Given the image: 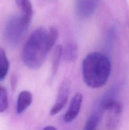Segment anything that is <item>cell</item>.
I'll return each instance as SVG.
<instances>
[{
	"instance_id": "obj_1",
	"label": "cell",
	"mask_w": 129,
	"mask_h": 130,
	"mask_svg": "<svg viewBox=\"0 0 129 130\" xmlns=\"http://www.w3.org/2000/svg\"><path fill=\"white\" fill-rule=\"evenodd\" d=\"M111 71L108 57L100 52L87 55L82 62V75L85 83L92 88H99L107 83Z\"/></svg>"
},
{
	"instance_id": "obj_2",
	"label": "cell",
	"mask_w": 129,
	"mask_h": 130,
	"mask_svg": "<svg viewBox=\"0 0 129 130\" xmlns=\"http://www.w3.org/2000/svg\"><path fill=\"white\" fill-rule=\"evenodd\" d=\"M50 50L48 30L43 27L38 28L30 34L23 48L24 63L30 69H37L44 63Z\"/></svg>"
},
{
	"instance_id": "obj_3",
	"label": "cell",
	"mask_w": 129,
	"mask_h": 130,
	"mask_svg": "<svg viewBox=\"0 0 129 130\" xmlns=\"http://www.w3.org/2000/svg\"><path fill=\"white\" fill-rule=\"evenodd\" d=\"M104 112H107L106 127L109 130H115L118 126L122 112L120 102L113 98H106L99 104Z\"/></svg>"
},
{
	"instance_id": "obj_4",
	"label": "cell",
	"mask_w": 129,
	"mask_h": 130,
	"mask_svg": "<svg viewBox=\"0 0 129 130\" xmlns=\"http://www.w3.org/2000/svg\"><path fill=\"white\" fill-rule=\"evenodd\" d=\"M19 17H13L8 21L5 29V36L10 44H17L27 30Z\"/></svg>"
},
{
	"instance_id": "obj_5",
	"label": "cell",
	"mask_w": 129,
	"mask_h": 130,
	"mask_svg": "<svg viewBox=\"0 0 129 130\" xmlns=\"http://www.w3.org/2000/svg\"><path fill=\"white\" fill-rule=\"evenodd\" d=\"M70 88V81L68 78H64L60 85L55 103L51 109V115H56L64 107L69 98Z\"/></svg>"
},
{
	"instance_id": "obj_6",
	"label": "cell",
	"mask_w": 129,
	"mask_h": 130,
	"mask_svg": "<svg viewBox=\"0 0 129 130\" xmlns=\"http://www.w3.org/2000/svg\"><path fill=\"white\" fill-rule=\"evenodd\" d=\"M99 3V0H75L76 13L81 19H87L94 13Z\"/></svg>"
},
{
	"instance_id": "obj_7",
	"label": "cell",
	"mask_w": 129,
	"mask_h": 130,
	"mask_svg": "<svg viewBox=\"0 0 129 130\" xmlns=\"http://www.w3.org/2000/svg\"><path fill=\"white\" fill-rule=\"evenodd\" d=\"M83 102V95L78 92L73 96L70 103L69 107L63 117V120L66 123H71L76 119L80 111Z\"/></svg>"
},
{
	"instance_id": "obj_8",
	"label": "cell",
	"mask_w": 129,
	"mask_h": 130,
	"mask_svg": "<svg viewBox=\"0 0 129 130\" xmlns=\"http://www.w3.org/2000/svg\"><path fill=\"white\" fill-rule=\"evenodd\" d=\"M20 9V15L19 16L22 25L28 29L33 16V9L32 4L29 0H24L18 6Z\"/></svg>"
},
{
	"instance_id": "obj_9",
	"label": "cell",
	"mask_w": 129,
	"mask_h": 130,
	"mask_svg": "<svg viewBox=\"0 0 129 130\" xmlns=\"http://www.w3.org/2000/svg\"><path fill=\"white\" fill-rule=\"evenodd\" d=\"M32 102V95L27 90L21 91L18 95L16 102V113L22 114L31 105Z\"/></svg>"
},
{
	"instance_id": "obj_10",
	"label": "cell",
	"mask_w": 129,
	"mask_h": 130,
	"mask_svg": "<svg viewBox=\"0 0 129 130\" xmlns=\"http://www.w3.org/2000/svg\"><path fill=\"white\" fill-rule=\"evenodd\" d=\"M104 112L100 105L93 112L85 122L83 130H95L99 123L102 118V114Z\"/></svg>"
},
{
	"instance_id": "obj_11",
	"label": "cell",
	"mask_w": 129,
	"mask_h": 130,
	"mask_svg": "<svg viewBox=\"0 0 129 130\" xmlns=\"http://www.w3.org/2000/svg\"><path fill=\"white\" fill-rule=\"evenodd\" d=\"M62 53H63V46L61 45H57L54 48L53 57H52L51 73V76L49 81L50 82L53 81V79L58 72L60 60L62 57Z\"/></svg>"
},
{
	"instance_id": "obj_12",
	"label": "cell",
	"mask_w": 129,
	"mask_h": 130,
	"mask_svg": "<svg viewBox=\"0 0 129 130\" xmlns=\"http://www.w3.org/2000/svg\"><path fill=\"white\" fill-rule=\"evenodd\" d=\"M78 47L75 43H68L63 48L62 57L67 62H73L78 57Z\"/></svg>"
},
{
	"instance_id": "obj_13",
	"label": "cell",
	"mask_w": 129,
	"mask_h": 130,
	"mask_svg": "<svg viewBox=\"0 0 129 130\" xmlns=\"http://www.w3.org/2000/svg\"><path fill=\"white\" fill-rule=\"evenodd\" d=\"M9 66L10 63L6 53L3 48H0V80L5 78L8 72Z\"/></svg>"
},
{
	"instance_id": "obj_14",
	"label": "cell",
	"mask_w": 129,
	"mask_h": 130,
	"mask_svg": "<svg viewBox=\"0 0 129 130\" xmlns=\"http://www.w3.org/2000/svg\"><path fill=\"white\" fill-rule=\"evenodd\" d=\"M8 106L7 91L3 87L0 86V113L3 112Z\"/></svg>"
},
{
	"instance_id": "obj_15",
	"label": "cell",
	"mask_w": 129,
	"mask_h": 130,
	"mask_svg": "<svg viewBox=\"0 0 129 130\" xmlns=\"http://www.w3.org/2000/svg\"><path fill=\"white\" fill-rule=\"evenodd\" d=\"M58 35H59L58 30L56 27H53L48 30V42L51 50H52V48L54 47L58 38Z\"/></svg>"
},
{
	"instance_id": "obj_16",
	"label": "cell",
	"mask_w": 129,
	"mask_h": 130,
	"mask_svg": "<svg viewBox=\"0 0 129 130\" xmlns=\"http://www.w3.org/2000/svg\"><path fill=\"white\" fill-rule=\"evenodd\" d=\"M16 85H17V78L15 76H13L11 79V89L13 91H15V89H16Z\"/></svg>"
},
{
	"instance_id": "obj_17",
	"label": "cell",
	"mask_w": 129,
	"mask_h": 130,
	"mask_svg": "<svg viewBox=\"0 0 129 130\" xmlns=\"http://www.w3.org/2000/svg\"><path fill=\"white\" fill-rule=\"evenodd\" d=\"M42 130H57L54 127L51 126H49L46 127L45 128H44Z\"/></svg>"
},
{
	"instance_id": "obj_18",
	"label": "cell",
	"mask_w": 129,
	"mask_h": 130,
	"mask_svg": "<svg viewBox=\"0 0 129 130\" xmlns=\"http://www.w3.org/2000/svg\"><path fill=\"white\" fill-rule=\"evenodd\" d=\"M24 1V0H15V2H16L17 6H18V5H20V4H21Z\"/></svg>"
}]
</instances>
